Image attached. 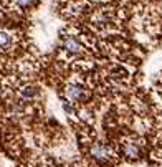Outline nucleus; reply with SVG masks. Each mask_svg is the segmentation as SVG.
I'll return each instance as SVG.
<instances>
[{"label": "nucleus", "mask_w": 162, "mask_h": 167, "mask_svg": "<svg viewBox=\"0 0 162 167\" xmlns=\"http://www.w3.org/2000/svg\"><path fill=\"white\" fill-rule=\"evenodd\" d=\"M63 50L71 55L83 53V43L79 42L75 35H65L63 36Z\"/></svg>", "instance_id": "obj_1"}, {"label": "nucleus", "mask_w": 162, "mask_h": 167, "mask_svg": "<svg viewBox=\"0 0 162 167\" xmlns=\"http://www.w3.org/2000/svg\"><path fill=\"white\" fill-rule=\"evenodd\" d=\"M15 46V33L0 30V53H7Z\"/></svg>", "instance_id": "obj_2"}, {"label": "nucleus", "mask_w": 162, "mask_h": 167, "mask_svg": "<svg viewBox=\"0 0 162 167\" xmlns=\"http://www.w3.org/2000/svg\"><path fill=\"white\" fill-rule=\"evenodd\" d=\"M91 154H93L94 159H99V160H106L111 157V149L108 146H104L103 142H96L91 149Z\"/></svg>", "instance_id": "obj_3"}, {"label": "nucleus", "mask_w": 162, "mask_h": 167, "mask_svg": "<svg viewBox=\"0 0 162 167\" xmlns=\"http://www.w3.org/2000/svg\"><path fill=\"white\" fill-rule=\"evenodd\" d=\"M66 96L73 101H79L86 96V93L79 85H68L66 86Z\"/></svg>", "instance_id": "obj_4"}, {"label": "nucleus", "mask_w": 162, "mask_h": 167, "mask_svg": "<svg viewBox=\"0 0 162 167\" xmlns=\"http://www.w3.org/2000/svg\"><path fill=\"white\" fill-rule=\"evenodd\" d=\"M123 151H124V154H126L127 157H131V159H136V157H139V154H141L139 144H137L136 141H131V139L124 142Z\"/></svg>", "instance_id": "obj_5"}, {"label": "nucleus", "mask_w": 162, "mask_h": 167, "mask_svg": "<svg viewBox=\"0 0 162 167\" xmlns=\"http://www.w3.org/2000/svg\"><path fill=\"white\" fill-rule=\"evenodd\" d=\"M18 8H30L36 4V0H12Z\"/></svg>", "instance_id": "obj_6"}]
</instances>
